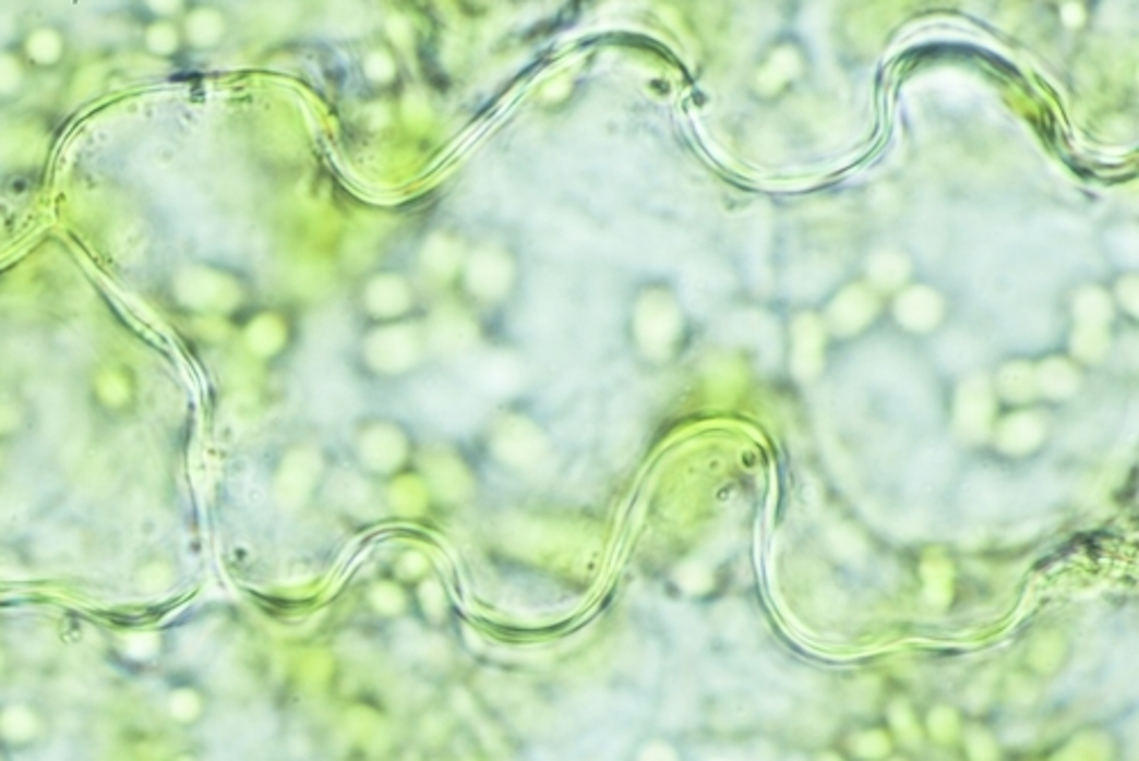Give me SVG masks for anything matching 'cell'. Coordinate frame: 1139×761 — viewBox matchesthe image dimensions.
I'll list each match as a JSON object with an SVG mask.
<instances>
[{
  "label": "cell",
  "mask_w": 1139,
  "mask_h": 761,
  "mask_svg": "<svg viewBox=\"0 0 1139 761\" xmlns=\"http://www.w3.org/2000/svg\"><path fill=\"white\" fill-rule=\"evenodd\" d=\"M25 420L23 406L12 395H0V436H12Z\"/></svg>",
  "instance_id": "6"
},
{
  "label": "cell",
  "mask_w": 1139,
  "mask_h": 761,
  "mask_svg": "<svg viewBox=\"0 0 1139 761\" xmlns=\"http://www.w3.org/2000/svg\"><path fill=\"white\" fill-rule=\"evenodd\" d=\"M678 583L686 593H700L709 587V570L703 564H686L678 570Z\"/></svg>",
  "instance_id": "7"
},
{
  "label": "cell",
  "mask_w": 1139,
  "mask_h": 761,
  "mask_svg": "<svg viewBox=\"0 0 1139 761\" xmlns=\"http://www.w3.org/2000/svg\"><path fill=\"white\" fill-rule=\"evenodd\" d=\"M0 729H3L5 737H10V739H28L37 729V723L28 712H25V709L16 706V709H8L3 718H0Z\"/></svg>",
  "instance_id": "5"
},
{
  "label": "cell",
  "mask_w": 1139,
  "mask_h": 761,
  "mask_svg": "<svg viewBox=\"0 0 1139 761\" xmlns=\"http://www.w3.org/2000/svg\"><path fill=\"white\" fill-rule=\"evenodd\" d=\"M169 712L178 721H192L199 714V698L192 691H178L169 700Z\"/></svg>",
  "instance_id": "9"
},
{
  "label": "cell",
  "mask_w": 1139,
  "mask_h": 761,
  "mask_svg": "<svg viewBox=\"0 0 1139 761\" xmlns=\"http://www.w3.org/2000/svg\"><path fill=\"white\" fill-rule=\"evenodd\" d=\"M12 44L33 75L62 69L71 56V37L60 21H37Z\"/></svg>",
  "instance_id": "1"
},
{
  "label": "cell",
  "mask_w": 1139,
  "mask_h": 761,
  "mask_svg": "<svg viewBox=\"0 0 1139 761\" xmlns=\"http://www.w3.org/2000/svg\"><path fill=\"white\" fill-rule=\"evenodd\" d=\"M155 648H158V641H155L153 637H146V633H137V637H131L125 641V652L137 659L151 656L155 652Z\"/></svg>",
  "instance_id": "10"
},
{
  "label": "cell",
  "mask_w": 1139,
  "mask_h": 761,
  "mask_svg": "<svg viewBox=\"0 0 1139 761\" xmlns=\"http://www.w3.org/2000/svg\"><path fill=\"white\" fill-rule=\"evenodd\" d=\"M640 761H675V757L663 746H650L640 752Z\"/></svg>",
  "instance_id": "11"
},
{
  "label": "cell",
  "mask_w": 1139,
  "mask_h": 761,
  "mask_svg": "<svg viewBox=\"0 0 1139 761\" xmlns=\"http://www.w3.org/2000/svg\"><path fill=\"white\" fill-rule=\"evenodd\" d=\"M716 761H722V759H716Z\"/></svg>",
  "instance_id": "12"
},
{
  "label": "cell",
  "mask_w": 1139,
  "mask_h": 761,
  "mask_svg": "<svg viewBox=\"0 0 1139 761\" xmlns=\"http://www.w3.org/2000/svg\"><path fill=\"white\" fill-rule=\"evenodd\" d=\"M31 78L33 73L25 67L16 46L12 41L0 46V106H10L19 100L28 89Z\"/></svg>",
  "instance_id": "4"
},
{
  "label": "cell",
  "mask_w": 1139,
  "mask_h": 761,
  "mask_svg": "<svg viewBox=\"0 0 1139 761\" xmlns=\"http://www.w3.org/2000/svg\"><path fill=\"white\" fill-rule=\"evenodd\" d=\"M140 48L148 58L163 62L183 56L188 48L183 41V33H180L178 19H142Z\"/></svg>",
  "instance_id": "3"
},
{
  "label": "cell",
  "mask_w": 1139,
  "mask_h": 761,
  "mask_svg": "<svg viewBox=\"0 0 1139 761\" xmlns=\"http://www.w3.org/2000/svg\"><path fill=\"white\" fill-rule=\"evenodd\" d=\"M718 616H720L718 620L722 623L724 637L736 639V637H741V633H743L745 627H747V616H745V612H743V608H741L739 604H724V606H722V612H720Z\"/></svg>",
  "instance_id": "8"
},
{
  "label": "cell",
  "mask_w": 1139,
  "mask_h": 761,
  "mask_svg": "<svg viewBox=\"0 0 1139 761\" xmlns=\"http://www.w3.org/2000/svg\"><path fill=\"white\" fill-rule=\"evenodd\" d=\"M188 50H211L224 39V16L208 5H185L178 19Z\"/></svg>",
  "instance_id": "2"
}]
</instances>
